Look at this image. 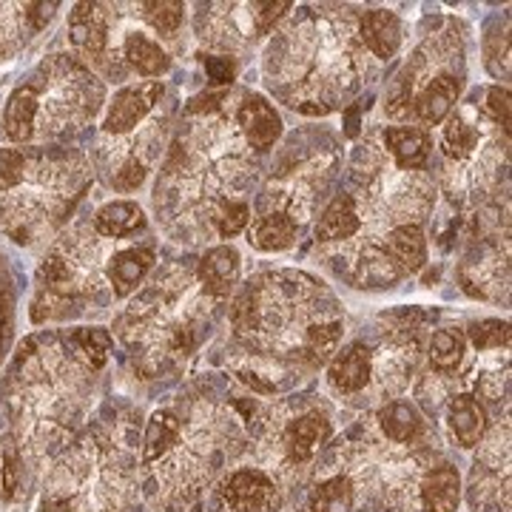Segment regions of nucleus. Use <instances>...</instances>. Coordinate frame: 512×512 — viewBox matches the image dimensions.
I'll list each match as a JSON object with an SVG mask.
<instances>
[{"label": "nucleus", "mask_w": 512, "mask_h": 512, "mask_svg": "<svg viewBox=\"0 0 512 512\" xmlns=\"http://www.w3.org/2000/svg\"><path fill=\"white\" fill-rule=\"evenodd\" d=\"M262 72L285 106L330 114L359 94L373 66L359 40V18L350 9L308 6L271 37Z\"/></svg>", "instance_id": "5"}, {"label": "nucleus", "mask_w": 512, "mask_h": 512, "mask_svg": "<svg viewBox=\"0 0 512 512\" xmlns=\"http://www.w3.org/2000/svg\"><path fill=\"white\" fill-rule=\"evenodd\" d=\"M256 160L231 114L202 111L174 137L154 183V214L168 237L197 245L234 202H248Z\"/></svg>", "instance_id": "4"}, {"label": "nucleus", "mask_w": 512, "mask_h": 512, "mask_svg": "<svg viewBox=\"0 0 512 512\" xmlns=\"http://www.w3.org/2000/svg\"><path fill=\"white\" fill-rule=\"evenodd\" d=\"M242 140L248 143L251 151H268L276 146V140L282 137V117L274 109V103L268 97L256 92L242 94V103L234 109V117Z\"/></svg>", "instance_id": "25"}, {"label": "nucleus", "mask_w": 512, "mask_h": 512, "mask_svg": "<svg viewBox=\"0 0 512 512\" xmlns=\"http://www.w3.org/2000/svg\"><path fill=\"white\" fill-rule=\"evenodd\" d=\"M92 225L111 239H128L146 228V214L134 200H111L94 211Z\"/></svg>", "instance_id": "35"}, {"label": "nucleus", "mask_w": 512, "mask_h": 512, "mask_svg": "<svg viewBox=\"0 0 512 512\" xmlns=\"http://www.w3.org/2000/svg\"><path fill=\"white\" fill-rule=\"evenodd\" d=\"M447 427H450V436L456 439L458 447H476L490 427V416L476 402V396L456 393L447 402Z\"/></svg>", "instance_id": "32"}, {"label": "nucleus", "mask_w": 512, "mask_h": 512, "mask_svg": "<svg viewBox=\"0 0 512 512\" xmlns=\"http://www.w3.org/2000/svg\"><path fill=\"white\" fill-rule=\"evenodd\" d=\"M163 83L160 80H137L117 89L114 97L106 103V114L100 123L103 137H126L137 126H143L154 109L163 100Z\"/></svg>", "instance_id": "22"}, {"label": "nucleus", "mask_w": 512, "mask_h": 512, "mask_svg": "<svg viewBox=\"0 0 512 512\" xmlns=\"http://www.w3.org/2000/svg\"><path fill=\"white\" fill-rule=\"evenodd\" d=\"M291 3H200L194 32L205 49L237 55L268 35L288 15Z\"/></svg>", "instance_id": "16"}, {"label": "nucleus", "mask_w": 512, "mask_h": 512, "mask_svg": "<svg viewBox=\"0 0 512 512\" xmlns=\"http://www.w3.org/2000/svg\"><path fill=\"white\" fill-rule=\"evenodd\" d=\"M487 114L495 126H501L504 131H510V92L504 86H493L487 92Z\"/></svg>", "instance_id": "44"}, {"label": "nucleus", "mask_w": 512, "mask_h": 512, "mask_svg": "<svg viewBox=\"0 0 512 512\" xmlns=\"http://www.w3.org/2000/svg\"><path fill=\"white\" fill-rule=\"evenodd\" d=\"M373 430L382 439L393 444H410V447H424V439H427V421L419 413V407L402 399L376 407Z\"/></svg>", "instance_id": "26"}, {"label": "nucleus", "mask_w": 512, "mask_h": 512, "mask_svg": "<svg viewBox=\"0 0 512 512\" xmlns=\"http://www.w3.org/2000/svg\"><path fill=\"white\" fill-rule=\"evenodd\" d=\"M464 350H467V342H464V333H461V330H436L433 339H430V365H433L436 373L453 376L458 370V365L464 362Z\"/></svg>", "instance_id": "39"}, {"label": "nucleus", "mask_w": 512, "mask_h": 512, "mask_svg": "<svg viewBox=\"0 0 512 512\" xmlns=\"http://www.w3.org/2000/svg\"><path fill=\"white\" fill-rule=\"evenodd\" d=\"M165 128H168V114H151L143 126H137L126 137L100 134L89 154L94 171L106 180L109 188L120 194L137 191L146 183L154 163L160 160Z\"/></svg>", "instance_id": "15"}, {"label": "nucleus", "mask_w": 512, "mask_h": 512, "mask_svg": "<svg viewBox=\"0 0 512 512\" xmlns=\"http://www.w3.org/2000/svg\"><path fill=\"white\" fill-rule=\"evenodd\" d=\"M106 106V83L69 52L43 57L3 109V134L18 146H63Z\"/></svg>", "instance_id": "11"}, {"label": "nucleus", "mask_w": 512, "mask_h": 512, "mask_svg": "<svg viewBox=\"0 0 512 512\" xmlns=\"http://www.w3.org/2000/svg\"><path fill=\"white\" fill-rule=\"evenodd\" d=\"M356 495L348 476L342 473H322L319 484L308 495L305 512H353Z\"/></svg>", "instance_id": "37"}, {"label": "nucleus", "mask_w": 512, "mask_h": 512, "mask_svg": "<svg viewBox=\"0 0 512 512\" xmlns=\"http://www.w3.org/2000/svg\"><path fill=\"white\" fill-rule=\"evenodd\" d=\"M476 402L487 410H493L498 419H510V365L504 362V367H493L484 376H478L476 382Z\"/></svg>", "instance_id": "38"}, {"label": "nucleus", "mask_w": 512, "mask_h": 512, "mask_svg": "<svg viewBox=\"0 0 512 512\" xmlns=\"http://www.w3.org/2000/svg\"><path fill=\"white\" fill-rule=\"evenodd\" d=\"M248 450L237 407L191 387L157 407L140 439V487L151 512H194Z\"/></svg>", "instance_id": "3"}, {"label": "nucleus", "mask_w": 512, "mask_h": 512, "mask_svg": "<svg viewBox=\"0 0 512 512\" xmlns=\"http://www.w3.org/2000/svg\"><path fill=\"white\" fill-rule=\"evenodd\" d=\"M12 305H15L12 282H9L3 256H0V359H3V350L9 345V333H12Z\"/></svg>", "instance_id": "43"}, {"label": "nucleus", "mask_w": 512, "mask_h": 512, "mask_svg": "<svg viewBox=\"0 0 512 512\" xmlns=\"http://www.w3.org/2000/svg\"><path fill=\"white\" fill-rule=\"evenodd\" d=\"M373 376V353L365 342H353L339 353H333L328 365V384L339 399L365 404Z\"/></svg>", "instance_id": "24"}, {"label": "nucleus", "mask_w": 512, "mask_h": 512, "mask_svg": "<svg viewBox=\"0 0 512 512\" xmlns=\"http://www.w3.org/2000/svg\"><path fill=\"white\" fill-rule=\"evenodd\" d=\"M134 12H137V18L143 20L151 32L168 37V40L180 35V29H183L185 3H180V0H171V3H137Z\"/></svg>", "instance_id": "40"}, {"label": "nucleus", "mask_w": 512, "mask_h": 512, "mask_svg": "<svg viewBox=\"0 0 512 512\" xmlns=\"http://www.w3.org/2000/svg\"><path fill=\"white\" fill-rule=\"evenodd\" d=\"M251 225V202H234L220 214V220L214 225V234L220 239H231L242 234Z\"/></svg>", "instance_id": "42"}, {"label": "nucleus", "mask_w": 512, "mask_h": 512, "mask_svg": "<svg viewBox=\"0 0 512 512\" xmlns=\"http://www.w3.org/2000/svg\"><path fill=\"white\" fill-rule=\"evenodd\" d=\"M333 165H336V157L319 151V157H302L293 165L279 168L256 202L259 217L262 214H285L296 225L311 220L316 205L328 191Z\"/></svg>", "instance_id": "17"}, {"label": "nucleus", "mask_w": 512, "mask_h": 512, "mask_svg": "<svg viewBox=\"0 0 512 512\" xmlns=\"http://www.w3.org/2000/svg\"><path fill=\"white\" fill-rule=\"evenodd\" d=\"M345 333L336 296L311 274L265 271L251 276L231 308V342L239 379L271 393L274 379H299L330 362Z\"/></svg>", "instance_id": "2"}, {"label": "nucleus", "mask_w": 512, "mask_h": 512, "mask_svg": "<svg viewBox=\"0 0 512 512\" xmlns=\"http://www.w3.org/2000/svg\"><path fill=\"white\" fill-rule=\"evenodd\" d=\"M114 336L106 328L40 330L0 379V498L23 501L89 424Z\"/></svg>", "instance_id": "1"}, {"label": "nucleus", "mask_w": 512, "mask_h": 512, "mask_svg": "<svg viewBox=\"0 0 512 512\" xmlns=\"http://www.w3.org/2000/svg\"><path fill=\"white\" fill-rule=\"evenodd\" d=\"M461 288L478 299H501L510 285V242L507 237L484 239L476 256H467L458 268Z\"/></svg>", "instance_id": "21"}, {"label": "nucleus", "mask_w": 512, "mask_h": 512, "mask_svg": "<svg viewBox=\"0 0 512 512\" xmlns=\"http://www.w3.org/2000/svg\"><path fill=\"white\" fill-rule=\"evenodd\" d=\"M382 148L402 171H421L427 165L433 140L419 126H390L382 131Z\"/></svg>", "instance_id": "30"}, {"label": "nucleus", "mask_w": 512, "mask_h": 512, "mask_svg": "<svg viewBox=\"0 0 512 512\" xmlns=\"http://www.w3.org/2000/svg\"><path fill=\"white\" fill-rule=\"evenodd\" d=\"M245 424L254 464L271 473L282 490L305 478L333 433L328 407L319 402H274Z\"/></svg>", "instance_id": "14"}, {"label": "nucleus", "mask_w": 512, "mask_h": 512, "mask_svg": "<svg viewBox=\"0 0 512 512\" xmlns=\"http://www.w3.org/2000/svg\"><path fill=\"white\" fill-rule=\"evenodd\" d=\"M94 183L86 151L69 146L0 148V231L32 248L72 217Z\"/></svg>", "instance_id": "10"}, {"label": "nucleus", "mask_w": 512, "mask_h": 512, "mask_svg": "<svg viewBox=\"0 0 512 512\" xmlns=\"http://www.w3.org/2000/svg\"><path fill=\"white\" fill-rule=\"evenodd\" d=\"M373 353V376L367 390L365 404L382 407V404L399 399L410 387V379L416 376L421 359V348L416 336L410 333H390L376 342Z\"/></svg>", "instance_id": "20"}, {"label": "nucleus", "mask_w": 512, "mask_h": 512, "mask_svg": "<svg viewBox=\"0 0 512 512\" xmlns=\"http://www.w3.org/2000/svg\"><path fill=\"white\" fill-rule=\"evenodd\" d=\"M359 40L367 55L390 60L402 46V23L387 9H370L359 18Z\"/></svg>", "instance_id": "33"}, {"label": "nucleus", "mask_w": 512, "mask_h": 512, "mask_svg": "<svg viewBox=\"0 0 512 512\" xmlns=\"http://www.w3.org/2000/svg\"><path fill=\"white\" fill-rule=\"evenodd\" d=\"M359 234V217H356V205H353V197L342 188L333 200L328 202V208L322 211V217L316 222V231H313V239H316V251H328V248H336L342 242H348Z\"/></svg>", "instance_id": "29"}, {"label": "nucleus", "mask_w": 512, "mask_h": 512, "mask_svg": "<svg viewBox=\"0 0 512 512\" xmlns=\"http://www.w3.org/2000/svg\"><path fill=\"white\" fill-rule=\"evenodd\" d=\"M285 490L271 473L256 464H239L225 470L211 487V512H279Z\"/></svg>", "instance_id": "19"}, {"label": "nucleus", "mask_w": 512, "mask_h": 512, "mask_svg": "<svg viewBox=\"0 0 512 512\" xmlns=\"http://www.w3.org/2000/svg\"><path fill=\"white\" fill-rule=\"evenodd\" d=\"M467 501L473 512H510V470H487L476 464Z\"/></svg>", "instance_id": "34"}, {"label": "nucleus", "mask_w": 512, "mask_h": 512, "mask_svg": "<svg viewBox=\"0 0 512 512\" xmlns=\"http://www.w3.org/2000/svg\"><path fill=\"white\" fill-rule=\"evenodd\" d=\"M510 131L495 126L478 103H464L447 114L441 126L444 171L441 188L458 205H478L495 191L507 168Z\"/></svg>", "instance_id": "13"}, {"label": "nucleus", "mask_w": 512, "mask_h": 512, "mask_svg": "<svg viewBox=\"0 0 512 512\" xmlns=\"http://www.w3.org/2000/svg\"><path fill=\"white\" fill-rule=\"evenodd\" d=\"M350 185L345 188L359 217V234L336 248L319 251L330 271L353 288H390L399 282L384 254V237L399 225L427 220L436 188L424 171H402L387 157L382 143L365 140L350 160Z\"/></svg>", "instance_id": "7"}, {"label": "nucleus", "mask_w": 512, "mask_h": 512, "mask_svg": "<svg viewBox=\"0 0 512 512\" xmlns=\"http://www.w3.org/2000/svg\"><path fill=\"white\" fill-rule=\"evenodd\" d=\"M470 339H473L478 353L501 348L507 350L510 348V325L501 322V319H484V322L470 325Z\"/></svg>", "instance_id": "41"}, {"label": "nucleus", "mask_w": 512, "mask_h": 512, "mask_svg": "<svg viewBox=\"0 0 512 512\" xmlns=\"http://www.w3.org/2000/svg\"><path fill=\"white\" fill-rule=\"evenodd\" d=\"M439 458L427 444H393L376 430L345 441L325 456L322 473H342L353 484L356 507L367 512H421L419 490L427 467Z\"/></svg>", "instance_id": "12"}, {"label": "nucleus", "mask_w": 512, "mask_h": 512, "mask_svg": "<svg viewBox=\"0 0 512 512\" xmlns=\"http://www.w3.org/2000/svg\"><path fill=\"white\" fill-rule=\"evenodd\" d=\"M211 308L214 299L188 265H165L117 313L114 339L140 379H160L197 350Z\"/></svg>", "instance_id": "9"}, {"label": "nucleus", "mask_w": 512, "mask_h": 512, "mask_svg": "<svg viewBox=\"0 0 512 512\" xmlns=\"http://www.w3.org/2000/svg\"><path fill=\"white\" fill-rule=\"evenodd\" d=\"M151 242L103 237L92 220L74 222L49 245L35 276L32 322H77L106 316L131 299L154 271Z\"/></svg>", "instance_id": "6"}, {"label": "nucleus", "mask_w": 512, "mask_h": 512, "mask_svg": "<svg viewBox=\"0 0 512 512\" xmlns=\"http://www.w3.org/2000/svg\"><path fill=\"white\" fill-rule=\"evenodd\" d=\"M447 72H464V40H461L453 23L447 29L436 32V35L427 37L419 49L413 52V57L407 60V66L399 72L396 83L387 92V100H384L387 114L402 120L410 100L424 86H430L436 77Z\"/></svg>", "instance_id": "18"}, {"label": "nucleus", "mask_w": 512, "mask_h": 512, "mask_svg": "<svg viewBox=\"0 0 512 512\" xmlns=\"http://www.w3.org/2000/svg\"><path fill=\"white\" fill-rule=\"evenodd\" d=\"M461 501V476L447 458H436L421 478V512H456Z\"/></svg>", "instance_id": "27"}, {"label": "nucleus", "mask_w": 512, "mask_h": 512, "mask_svg": "<svg viewBox=\"0 0 512 512\" xmlns=\"http://www.w3.org/2000/svg\"><path fill=\"white\" fill-rule=\"evenodd\" d=\"M245 234H248V242L256 251L274 254V251L291 248L296 242V234H299V225L285 214H262L245 228Z\"/></svg>", "instance_id": "36"}, {"label": "nucleus", "mask_w": 512, "mask_h": 512, "mask_svg": "<svg viewBox=\"0 0 512 512\" xmlns=\"http://www.w3.org/2000/svg\"><path fill=\"white\" fill-rule=\"evenodd\" d=\"M140 430L128 416L89 421L52 461L40 484V512H140Z\"/></svg>", "instance_id": "8"}, {"label": "nucleus", "mask_w": 512, "mask_h": 512, "mask_svg": "<svg viewBox=\"0 0 512 512\" xmlns=\"http://www.w3.org/2000/svg\"><path fill=\"white\" fill-rule=\"evenodd\" d=\"M202 63H205V69H208L211 83H231V80H234V72H237L234 57L202 55Z\"/></svg>", "instance_id": "45"}, {"label": "nucleus", "mask_w": 512, "mask_h": 512, "mask_svg": "<svg viewBox=\"0 0 512 512\" xmlns=\"http://www.w3.org/2000/svg\"><path fill=\"white\" fill-rule=\"evenodd\" d=\"M384 254L390 259L393 271L404 276L416 274L427 262V237L421 231V225H399L384 237Z\"/></svg>", "instance_id": "31"}, {"label": "nucleus", "mask_w": 512, "mask_h": 512, "mask_svg": "<svg viewBox=\"0 0 512 512\" xmlns=\"http://www.w3.org/2000/svg\"><path fill=\"white\" fill-rule=\"evenodd\" d=\"M60 3H0V60L23 52L52 20Z\"/></svg>", "instance_id": "23"}, {"label": "nucleus", "mask_w": 512, "mask_h": 512, "mask_svg": "<svg viewBox=\"0 0 512 512\" xmlns=\"http://www.w3.org/2000/svg\"><path fill=\"white\" fill-rule=\"evenodd\" d=\"M239 251L234 245H214L202 254L197 265V282L214 302L234 291L239 279Z\"/></svg>", "instance_id": "28"}]
</instances>
